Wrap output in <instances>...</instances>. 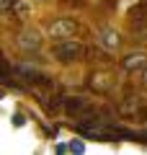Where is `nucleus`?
Wrapping results in <instances>:
<instances>
[{"label": "nucleus", "mask_w": 147, "mask_h": 155, "mask_svg": "<svg viewBox=\"0 0 147 155\" xmlns=\"http://www.w3.org/2000/svg\"><path fill=\"white\" fill-rule=\"evenodd\" d=\"M83 44H77V41H72V39H62V41H57L54 49H52V54L57 57V60H77V57H83Z\"/></svg>", "instance_id": "nucleus-1"}, {"label": "nucleus", "mask_w": 147, "mask_h": 155, "mask_svg": "<svg viewBox=\"0 0 147 155\" xmlns=\"http://www.w3.org/2000/svg\"><path fill=\"white\" fill-rule=\"evenodd\" d=\"M75 31H77V23L72 21V18H57V21L49 26V36H54L57 41L75 36Z\"/></svg>", "instance_id": "nucleus-2"}, {"label": "nucleus", "mask_w": 147, "mask_h": 155, "mask_svg": "<svg viewBox=\"0 0 147 155\" xmlns=\"http://www.w3.org/2000/svg\"><path fill=\"white\" fill-rule=\"evenodd\" d=\"M18 44H21L23 49H36V47L41 44V36H39V34H34V31H26V34H21V36H18Z\"/></svg>", "instance_id": "nucleus-3"}, {"label": "nucleus", "mask_w": 147, "mask_h": 155, "mask_svg": "<svg viewBox=\"0 0 147 155\" xmlns=\"http://www.w3.org/2000/svg\"><path fill=\"white\" fill-rule=\"evenodd\" d=\"M65 111L67 114H75V116H83V111H88V104L83 98H67L65 101Z\"/></svg>", "instance_id": "nucleus-4"}, {"label": "nucleus", "mask_w": 147, "mask_h": 155, "mask_svg": "<svg viewBox=\"0 0 147 155\" xmlns=\"http://www.w3.org/2000/svg\"><path fill=\"white\" fill-rule=\"evenodd\" d=\"M98 41H101L103 47H109V49L119 47V36H116V31H111V28H103V31H101V36H98Z\"/></svg>", "instance_id": "nucleus-5"}, {"label": "nucleus", "mask_w": 147, "mask_h": 155, "mask_svg": "<svg viewBox=\"0 0 147 155\" xmlns=\"http://www.w3.org/2000/svg\"><path fill=\"white\" fill-rule=\"evenodd\" d=\"M147 62V57L145 54H139V52H137V54H129L124 60V70H134V67H142Z\"/></svg>", "instance_id": "nucleus-6"}, {"label": "nucleus", "mask_w": 147, "mask_h": 155, "mask_svg": "<svg viewBox=\"0 0 147 155\" xmlns=\"http://www.w3.org/2000/svg\"><path fill=\"white\" fill-rule=\"evenodd\" d=\"M70 153H77V155H83V153H88V145L83 142L80 137H72V140H70Z\"/></svg>", "instance_id": "nucleus-7"}, {"label": "nucleus", "mask_w": 147, "mask_h": 155, "mask_svg": "<svg viewBox=\"0 0 147 155\" xmlns=\"http://www.w3.org/2000/svg\"><path fill=\"white\" fill-rule=\"evenodd\" d=\"M8 119H11V124H13V127H16V129H23V127H26V116H23V114H13V116H8Z\"/></svg>", "instance_id": "nucleus-8"}, {"label": "nucleus", "mask_w": 147, "mask_h": 155, "mask_svg": "<svg viewBox=\"0 0 147 155\" xmlns=\"http://www.w3.org/2000/svg\"><path fill=\"white\" fill-rule=\"evenodd\" d=\"M70 150V142H57L54 145V153H67Z\"/></svg>", "instance_id": "nucleus-9"}, {"label": "nucleus", "mask_w": 147, "mask_h": 155, "mask_svg": "<svg viewBox=\"0 0 147 155\" xmlns=\"http://www.w3.org/2000/svg\"><path fill=\"white\" fill-rule=\"evenodd\" d=\"M3 114H5V116H11V101H3Z\"/></svg>", "instance_id": "nucleus-10"}, {"label": "nucleus", "mask_w": 147, "mask_h": 155, "mask_svg": "<svg viewBox=\"0 0 147 155\" xmlns=\"http://www.w3.org/2000/svg\"><path fill=\"white\" fill-rule=\"evenodd\" d=\"M142 78H145V83H147V70H145V72H142Z\"/></svg>", "instance_id": "nucleus-11"}]
</instances>
